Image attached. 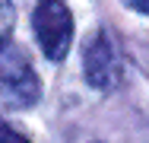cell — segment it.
<instances>
[{"mask_svg": "<svg viewBox=\"0 0 149 143\" xmlns=\"http://www.w3.org/2000/svg\"><path fill=\"white\" fill-rule=\"evenodd\" d=\"M41 95V83L32 70L29 57L16 48L0 51V102L10 108H29Z\"/></svg>", "mask_w": 149, "mask_h": 143, "instance_id": "cell-1", "label": "cell"}, {"mask_svg": "<svg viewBox=\"0 0 149 143\" xmlns=\"http://www.w3.org/2000/svg\"><path fill=\"white\" fill-rule=\"evenodd\" d=\"M32 26L38 35V45L48 60H63L73 41V16L63 0H38L32 13Z\"/></svg>", "mask_w": 149, "mask_h": 143, "instance_id": "cell-2", "label": "cell"}, {"mask_svg": "<svg viewBox=\"0 0 149 143\" xmlns=\"http://www.w3.org/2000/svg\"><path fill=\"white\" fill-rule=\"evenodd\" d=\"M83 73L95 89H114L120 83V57L105 32H95L83 51Z\"/></svg>", "mask_w": 149, "mask_h": 143, "instance_id": "cell-3", "label": "cell"}, {"mask_svg": "<svg viewBox=\"0 0 149 143\" xmlns=\"http://www.w3.org/2000/svg\"><path fill=\"white\" fill-rule=\"evenodd\" d=\"M13 26H16V10L10 0H0V51L6 48L10 35H13Z\"/></svg>", "mask_w": 149, "mask_h": 143, "instance_id": "cell-4", "label": "cell"}, {"mask_svg": "<svg viewBox=\"0 0 149 143\" xmlns=\"http://www.w3.org/2000/svg\"><path fill=\"white\" fill-rule=\"evenodd\" d=\"M0 143H29V137H22L16 127H10V124L0 118Z\"/></svg>", "mask_w": 149, "mask_h": 143, "instance_id": "cell-5", "label": "cell"}, {"mask_svg": "<svg viewBox=\"0 0 149 143\" xmlns=\"http://www.w3.org/2000/svg\"><path fill=\"white\" fill-rule=\"evenodd\" d=\"M130 6H136L140 13H149V0H127Z\"/></svg>", "mask_w": 149, "mask_h": 143, "instance_id": "cell-6", "label": "cell"}]
</instances>
